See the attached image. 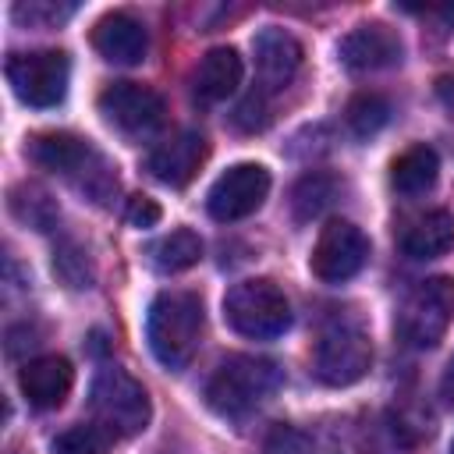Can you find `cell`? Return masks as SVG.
<instances>
[{"mask_svg":"<svg viewBox=\"0 0 454 454\" xmlns=\"http://www.w3.org/2000/svg\"><path fill=\"white\" fill-rule=\"evenodd\" d=\"M202 301L192 291H163L153 298L149 305V319H145V337L153 355L160 358V365L167 369H181L188 365V358L199 348L202 337Z\"/></svg>","mask_w":454,"mask_h":454,"instance_id":"cell-1","label":"cell"},{"mask_svg":"<svg viewBox=\"0 0 454 454\" xmlns=\"http://www.w3.org/2000/svg\"><path fill=\"white\" fill-rule=\"evenodd\" d=\"M28 156L32 163H39L43 170H53L67 181H74L82 192H89L96 202H103V195H110L117 188V174L114 167L78 135L67 131H46L35 135L28 142Z\"/></svg>","mask_w":454,"mask_h":454,"instance_id":"cell-2","label":"cell"},{"mask_svg":"<svg viewBox=\"0 0 454 454\" xmlns=\"http://www.w3.org/2000/svg\"><path fill=\"white\" fill-rule=\"evenodd\" d=\"M280 383V369L270 358H255V355H231L216 365V372L206 383V397L209 408L220 415H245L255 404H262Z\"/></svg>","mask_w":454,"mask_h":454,"instance_id":"cell-3","label":"cell"},{"mask_svg":"<svg viewBox=\"0 0 454 454\" xmlns=\"http://www.w3.org/2000/svg\"><path fill=\"white\" fill-rule=\"evenodd\" d=\"M223 319L241 337L270 340L291 326V305L273 280L252 277V280H238L223 294Z\"/></svg>","mask_w":454,"mask_h":454,"instance_id":"cell-4","label":"cell"},{"mask_svg":"<svg viewBox=\"0 0 454 454\" xmlns=\"http://www.w3.org/2000/svg\"><path fill=\"white\" fill-rule=\"evenodd\" d=\"M89 404L99 426H106L114 436H135L149 426V394L145 387L128 376L117 365H106L96 372Z\"/></svg>","mask_w":454,"mask_h":454,"instance_id":"cell-5","label":"cell"},{"mask_svg":"<svg viewBox=\"0 0 454 454\" xmlns=\"http://www.w3.org/2000/svg\"><path fill=\"white\" fill-rule=\"evenodd\" d=\"M450 316H454V280L429 277L404 298L397 312V333L411 348H433L447 333Z\"/></svg>","mask_w":454,"mask_h":454,"instance_id":"cell-6","label":"cell"},{"mask_svg":"<svg viewBox=\"0 0 454 454\" xmlns=\"http://www.w3.org/2000/svg\"><path fill=\"white\" fill-rule=\"evenodd\" d=\"M67 78H71V64L67 53L60 50L14 53L7 60V82L25 106H39V110L57 106L67 96Z\"/></svg>","mask_w":454,"mask_h":454,"instance_id":"cell-7","label":"cell"},{"mask_svg":"<svg viewBox=\"0 0 454 454\" xmlns=\"http://www.w3.org/2000/svg\"><path fill=\"white\" fill-rule=\"evenodd\" d=\"M372 365V344L355 323H330L316 340L312 369L326 387H351Z\"/></svg>","mask_w":454,"mask_h":454,"instance_id":"cell-8","label":"cell"},{"mask_svg":"<svg viewBox=\"0 0 454 454\" xmlns=\"http://www.w3.org/2000/svg\"><path fill=\"white\" fill-rule=\"evenodd\" d=\"M270 195V170L262 163H234L227 167L206 195V209L213 220L231 223L252 216Z\"/></svg>","mask_w":454,"mask_h":454,"instance_id":"cell-9","label":"cell"},{"mask_svg":"<svg viewBox=\"0 0 454 454\" xmlns=\"http://www.w3.org/2000/svg\"><path fill=\"white\" fill-rule=\"evenodd\" d=\"M365 259H369L365 234L351 220H330L316 238L309 266L323 284H340V280H351L365 266Z\"/></svg>","mask_w":454,"mask_h":454,"instance_id":"cell-10","label":"cell"},{"mask_svg":"<svg viewBox=\"0 0 454 454\" xmlns=\"http://www.w3.org/2000/svg\"><path fill=\"white\" fill-rule=\"evenodd\" d=\"M99 114L128 135H145L163 121V96L138 82H114L99 92Z\"/></svg>","mask_w":454,"mask_h":454,"instance_id":"cell-11","label":"cell"},{"mask_svg":"<svg viewBox=\"0 0 454 454\" xmlns=\"http://www.w3.org/2000/svg\"><path fill=\"white\" fill-rule=\"evenodd\" d=\"M340 60L351 71H383L401 60V39L380 21L358 25L340 39Z\"/></svg>","mask_w":454,"mask_h":454,"instance_id":"cell-12","label":"cell"},{"mask_svg":"<svg viewBox=\"0 0 454 454\" xmlns=\"http://www.w3.org/2000/svg\"><path fill=\"white\" fill-rule=\"evenodd\" d=\"M252 50H255L259 85H262L266 92L284 89V85L294 78L298 64H301V43H298L291 32L277 28V25L262 28V32L252 39Z\"/></svg>","mask_w":454,"mask_h":454,"instance_id":"cell-13","label":"cell"},{"mask_svg":"<svg viewBox=\"0 0 454 454\" xmlns=\"http://www.w3.org/2000/svg\"><path fill=\"white\" fill-rule=\"evenodd\" d=\"M202 160H206V138H202L199 131H181V135L160 142V145L149 153L145 167H149V174H153L156 181H163V184H170V188H184V184L199 174Z\"/></svg>","mask_w":454,"mask_h":454,"instance_id":"cell-14","label":"cell"},{"mask_svg":"<svg viewBox=\"0 0 454 454\" xmlns=\"http://www.w3.org/2000/svg\"><path fill=\"white\" fill-rule=\"evenodd\" d=\"M92 46H96V53H99L103 60L131 67V64H138V60L145 57L149 39H145L142 21H135V18L124 14V11H114V14H103V18L96 21V28H92Z\"/></svg>","mask_w":454,"mask_h":454,"instance_id":"cell-15","label":"cell"},{"mask_svg":"<svg viewBox=\"0 0 454 454\" xmlns=\"http://www.w3.org/2000/svg\"><path fill=\"white\" fill-rule=\"evenodd\" d=\"M18 383L32 408H57V404H64V397L74 383V369L60 355H39V358L25 362Z\"/></svg>","mask_w":454,"mask_h":454,"instance_id":"cell-16","label":"cell"},{"mask_svg":"<svg viewBox=\"0 0 454 454\" xmlns=\"http://www.w3.org/2000/svg\"><path fill=\"white\" fill-rule=\"evenodd\" d=\"M241 71L245 67H241V57H238L234 46H213L199 60V67L192 74L195 99L199 103H220V99H227L241 85Z\"/></svg>","mask_w":454,"mask_h":454,"instance_id":"cell-17","label":"cell"},{"mask_svg":"<svg viewBox=\"0 0 454 454\" xmlns=\"http://www.w3.org/2000/svg\"><path fill=\"white\" fill-rule=\"evenodd\" d=\"M450 245H454V216L447 209H433V213L419 216L401 234V248L411 259H436V255L450 252Z\"/></svg>","mask_w":454,"mask_h":454,"instance_id":"cell-18","label":"cell"},{"mask_svg":"<svg viewBox=\"0 0 454 454\" xmlns=\"http://www.w3.org/2000/svg\"><path fill=\"white\" fill-rule=\"evenodd\" d=\"M436 174H440V160L429 145H411L404 149L394 167H390V181L401 195H422L436 184Z\"/></svg>","mask_w":454,"mask_h":454,"instance_id":"cell-19","label":"cell"},{"mask_svg":"<svg viewBox=\"0 0 454 454\" xmlns=\"http://www.w3.org/2000/svg\"><path fill=\"white\" fill-rule=\"evenodd\" d=\"M202 259V241L195 231L188 227H177L170 234H163L156 245H153V266L160 273H181L188 266H195Z\"/></svg>","mask_w":454,"mask_h":454,"instance_id":"cell-20","label":"cell"},{"mask_svg":"<svg viewBox=\"0 0 454 454\" xmlns=\"http://www.w3.org/2000/svg\"><path fill=\"white\" fill-rule=\"evenodd\" d=\"M110 447H114V433L99 422L71 426V429L57 433L50 443L53 454H110Z\"/></svg>","mask_w":454,"mask_h":454,"instance_id":"cell-21","label":"cell"},{"mask_svg":"<svg viewBox=\"0 0 454 454\" xmlns=\"http://www.w3.org/2000/svg\"><path fill=\"white\" fill-rule=\"evenodd\" d=\"M11 213H14L21 223L35 227V231H50L53 220H57L53 199H50L43 188H35V184H21V188L11 192Z\"/></svg>","mask_w":454,"mask_h":454,"instance_id":"cell-22","label":"cell"},{"mask_svg":"<svg viewBox=\"0 0 454 454\" xmlns=\"http://www.w3.org/2000/svg\"><path fill=\"white\" fill-rule=\"evenodd\" d=\"M344 117H348V128L358 138H369V135H376L390 121V103L380 92H358V96H351Z\"/></svg>","mask_w":454,"mask_h":454,"instance_id":"cell-23","label":"cell"},{"mask_svg":"<svg viewBox=\"0 0 454 454\" xmlns=\"http://www.w3.org/2000/svg\"><path fill=\"white\" fill-rule=\"evenodd\" d=\"M330 199H333V177H326V174H319V170L305 174V177L294 184V192H291V206H294V216H298V220L319 216V213L330 206Z\"/></svg>","mask_w":454,"mask_h":454,"instance_id":"cell-24","label":"cell"},{"mask_svg":"<svg viewBox=\"0 0 454 454\" xmlns=\"http://www.w3.org/2000/svg\"><path fill=\"white\" fill-rule=\"evenodd\" d=\"M53 270L60 273V280L67 287H89L92 284V270H89V259L82 248L74 245H64L57 255H53Z\"/></svg>","mask_w":454,"mask_h":454,"instance_id":"cell-25","label":"cell"},{"mask_svg":"<svg viewBox=\"0 0 454 454\" xmlns=\"http://www.w3.org/2000/svg\"><path fill=\"white\" fill-rule=\"evenodd\" d=\"M124 216H128L131 227H153V223H160V206L149 195H131Z\"/></svg>","mask_w":454,"mask_h":454,"instance_id":"cell-26","label":"cell"},{"mask_svg":"<svg viewBox=\"0 0 454 454\" xmlns=\"http://www.w3.org/2000/svg\"><path fill=\"white\" fill-rule=\"evenodd\" d=\"M234 121H238L245 131H259V128L266 124V106H262V96H259V92H252V96H248V99L238 106Z\"/></svg>","mask_w":454,"mask_h":454,"instance_id":"cell-27","label":"cell"},{"mask_svg":"<svg viewBox=\"0 0 454 454\" xmlns=\"http://www.w3.org/2000/svg\"><path fill=\"white\" fill-rule=\"evenodd\" d=\"M64 14H71V7L67 11H60V7H43V4H21V7H14V18H28V21H35V18H50V21H57V18H64Z\"/></svg>","mask_w":454,"mask_h":454,"instance_id":"cell-28","label":"cell"},{"mask_svg":"<svg viewBox=\"0 0 454 454\" xmlns=\"http://www.w3.org/2000/svg\"><path fill=\"white\" fill-rule=\"evenodd\" d=\"M440 397H443L447 404H454V358H450V365L443 369V380H440Z\"/></svg>","mask_w":454,"mask_h":454,"instance_id":"cell-29","label":"cell"},{"mask_svg":"<svg viewBox=\"0 0 454 454\" xmlns=\"http://www.w3.org/2000/svg\"><path fill=\"white\" fill-rule=\"evenodd\" d=\"M450 454H454V443H450Z\"/></svg>","mask_w":454,"mask_h":454,"instance_id":"cell-30","label":"cell"}]
</instances>
